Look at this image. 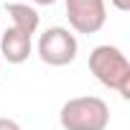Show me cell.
<instances>
[{
  "instance_id": "cell-8",
  "label": "cell",
  "mask_w": 130,
  "mask_h": 130,
  "mask_svg": "<svg viewBox=\"0 0 130 130\" xmlns=\"http://www.w3.org/2000/svg\"><path fill=\"white\" fill-rule=\"evenodd\" d=\"M110 3H112L117 10H122V13H125V10H130V0H110Z\"/></svg>"
},
{
  "instance_id": "cell-4",
  "label": "cell",
  "mask_w": 130,
  "mask_h": 130,
  "mask_svg": "<svg viewBox=\"0 0 130 130\" xmlns=\"http://www.w3.org/2000/svg\"><path fill=\"white\" fill-rule=\"evenodd\" d=\"M69 26L77 33H97L107 21V5L105 0H64Z\"/></svg>"
},
{
  "instance_id": "cell-5",
  "label": "cell",
  "mask_w": 130,
  "mask_h": 130,
  "mask_svg": "<svg viewBox=\"0 0 130 130\" xmlns=\"http://www.w3.org/2000/svg\"><path fill=\"white\" fill-rule=\"evenodd\" d=\"M31 51H33L31 36L23 33V31H18V28H13V26L0 36V54H3V59L8 64H23V61H28Z\"/></svg>"
},
{
  "instance_id": "cell-3",
  "label": "cell",
  "mask_w": 130,
  "mask_h": 130,
  "mask_svg": "<svg viewBox=\"0 0 130 130\" xmlns=\"http://www.w3.org/2000/svg\"><path fill=\"white\" fill-rule=\"evenodd\" d=\"M36 51H38L41 61L48 64V67H67L79 54V41H77V36L69 28L51 26V28H46L38 36Z\"/></svg>"
},
{
  "instance_id": "cell-2",
  "label": "cell",
  "mask_w": 130,
  "mask_h": 130,
  "mask_svg": "<svg viewBox=\"0 0 130 130\" xmlns=\"http://www.w3.org/2000/svg\"><path fill=\"white\" fill-rule=\"evenodd\" d=\"M59 125L64 130H107L110 105L94 94L72 97L59 110Z\"/></svg>"
},
{
  "instance_id": "cell-6",
  "label": "cell",
  "mask_w": 130,
  "mask_h": 130,
  "mask_svg": "<svg viewBox=\"0 0 130 130\" xmlns=\"http://www.w3.org/2000/svg\"><path fill=\"white\" fill-rule=\"evenodd\" d=\"M5 13L10 15L13 28H18V31H23V33H28V36H33V33L38 31L41 15H38V10H36L31 3H8V5H5Z\"/></svg>"
},
{
  "instance_id": "cell-7",
  "label": "cell",
  "mask_w": 130,
  "mask_h": 130,
  "mask_svg": "<svg viewBox=\"0 0 130 130\" xmlns=\"http://www.w3.org/2000/svg\"><path fill=\"white\" fill-rule=\"evenodd\" d=\"M0 130H21V125L10 117H0Z\"/></svg>"
},
{
  "instance_id": "cell-10",
  "label": "cell",
  "mask_w": 130,
  "mask_h": 130,
  "mask_svg": "<svg viewBox=\"0 0 130 130\" xmlns=\"http://www.w3.org/2000/svg\"><path fill=\"white\" fill-rule=\"evenodd\" d=\"M0 69H3V64H0Z\"/></svg>"
},
{
  "instance_id": "cell-9",
  "label": "cell",
  "mask_w": 130,
  "mask_h": 130,
  "mask_svg": "<svg viewBox=\"0 0 130 130\" xmlns=\"http://www.w3.org/2000/svg\"><path fill=\"white\" fill-rule=\"evenodd\" d=\"M28 3H31V5H54L56 0H28Z\"/></svg>"
},
{
  "instance_id": "cell-1",
  "label": "cell",
  "mask_w": 130,
  "mask_h": 130,
  "mask_svg": "<svg viewBox=\"0 0 130 130\" xmlns=\"http://www.w3.org/2000/svg\"><path fill=\"white\" fill-rule=\"evenodd\" d=\"M89 72L102 87L117 92L122 100H130V61L122 48L112 43L94 46L89 51Z\"/></svg>"
}]
</instances>
